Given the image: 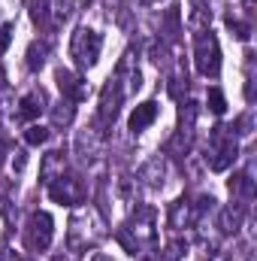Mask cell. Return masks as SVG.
<instances>
[{
  "label": "cell",
  "instance_id": "obj_20",
  "mask_svg": "<svg viewBox=\"0 0 257 261\" xmlns=\"http://www.w3.org/2000/svg\"><path fill=\"white\" fill-rule=\"evenodd\" d=\"M154 119H157V103H154V100H145V103H139V107L130 113V122H127V125H130V130H133V134H139V130L148 128Z\"/></svg>",
  "mask_w": 257,
  "mask_h": 261
},
{
  "label": "cell",
  "instance_id": "obj_30",
  "mask_svg": "<svg viewBox=\"0 0 257 261\" xmlns=\"http://www.w3.org/2000/svg\"><path fill=\"white\" fill-rule=\"evenodd\" d=\"M9 43H12V24H0V55L9 49Z\"/></svg>",
  "mask_w": 257,
  "mask_h": 261
},
{
  "label": "cell",
  "instance_id": "obj_25",
  "mask_svg": "<svg viewBox=\"0 0 257 261\" xmlns=\"http://www.w3.org/2000/svg\"><path fill=\"white\" fill-rule=\"evenodd\" d=\"M49 137H52V130L46 125H30L24 130V143L27 146H43V143H49Z\"/></svg>",
  "mask_w": 257,
  "mask_h": 261
},
{
  "label": "cell",
  "instance_id": "obj_36",
  "mask_svg": "<svg viewBox=\"0 0 257 261\" xmlns=\"http://www.w3.org/2000/svg\"><path fill=\"white\" fill-rule=\"evenodd\" d=\"M52 261H73V258H70V252H64V255H55Z\"/></svg>",
  "mask_w": 257,
  "mask_h": 261
},
{
  "label": "cell",
  "instance_id": "obj_18",
  "mask_svg": "<svg viewBox=\"0 0 257 261\" xmlns=\"http://www.w3.org/2000/svg\"><path fill=\"white\" fill-rule=\"evenodd\" d=\"M242 219H245V206H242V203L221 206V210H218V231H221V234H236V231L242 228Z\"/></svg>",
  "mask_w": 257,
  "mask_h": 261
},
{
  "label": "cell",
  "instance_id": "obj_3",
  "mask_svg": "<svg viewBox=\"0 0 257 261\" xmlns=\"http://www.w3.org/2000/svg\"><path fill=\"white\" fill-rule=\"evenodd\" d=\"M236 155H239V143H236V137L230 134V128H224V125L212 128L209 143H206V155H203L206 164H209V170H215V173L227 170V167L236 161Z\"/></svg>",
  "mask_w": 257,
  "mask_h": 261
},
{
  "label": "cell",
  "instance_id": "obj_10",
  "mask_svg": "<svg viewBox=\"0 0 257 261\" xmlns=\"http://www.w3.org/2000/svg\"><path fill=\"white\" fill-rule=\"evenodd\" d=\"M124 88L115 82V79H109L106 85H103V91H100V103H97V128H109L115 119H118V113H121V103H124Z\"/></svg>",
  "mask_w": 257,
  "mask_h": 261
},
{
  "label": "cell",
  "instance_id": "obj_32",
  "mask_svg": "<svg viewBox=\"0 0 257 261\" xmlns=\"http://www.w3.org/2000/svg\"><path fill=\"white\" fill-rule=\"evenodd\" d=\"M254 3H257V0H242V9H245L248 15H254Z\"/></svg>",
  "mask_w": 257,
  "mask_h": 261
},
{
  "label": "cell",
  "instance_id": "obj_9",
  "mask_svg": "<svg viewBox=\"0 0 257 261\" xmlns=\"http://www.w3.org/2000/svg\"><path fill=\"white\" fill-rule=\"evenodd\" d=\"M73 149H76V155H79L82 164H97V161L106 155V130H100L97 125L79 130Z\"/></svg>",
  "mask_w": 257,
  "mask_h": 261
},
{
  "label": "cell",
  "instance_id": "obj_26",
  "mask_svg": "<svg viewBox=\"0 0 257 261\" xmlns=\"http://www.w3.org/2000/svg\"><path fill=\"white\" fill-rule=\"evenodd\" d=\"M206 103H209V110H212L215 116H224V113H227V100H224L221 88H209V97H206Z\"/></svg>",
  "mask_w": 257,
  "mask_h": 261
},
{
  "label": "cell",
  "instance_id": "obj_8",
  "mask_svg": "<svg viewBox=\"0 0 257 261\" xmlns=\"http://www.w3.org/2000/svg\"><path fill=\"white\" fill-rule=\"evenodd\" d=\"M52 237H55V219L49 213H34L27 219V228H24V243L30 252H46L52 246Z\"/></svg>",
  "mask_w": 257,
  "mask_h": 261
},
{
  "label": "cell",
  "instance_id": "obj_39",
  "mask_svg": "<svg viewBox=\"0 0 257 261\" xmlns=\"http://www.w3.org/2000/svg\"><path fill=\"white\" fill-rule=\"evenodd\" d=\"M215 261H221V258H215Z\"/></svg>",
  "mask_w": 257,
  "mask_h": 261
},
{
  "label": "cell",
  "instance_id": "obj_17",
  "mask_svg": "<svg viewBox=\"0 0 257 261\" xmlns=\"http://www.w3.org/2000/svg\"><path fill=\"white\" fill-rule=\"evenodd\" d=\"M46 110V94L43 91H27L21 100H18V110H15V119H24V122H30V119H40V113Z\"/></svg>",
  "mask_w": 257,
  "mask_h": 261
},
{
  "label": "cell",
  "instance_id": "obj_12",
  "mask_svg": "<svg viewBox=\"0 0 257 261\" xmlns=\"http://www.w3.org/2000/svg\"><path fill=\"white\" fill-rule=\"evenodd\" d=\"M55 82H58V88H61V97L73 100V103L85 100L88 91H91L88 82H85V76H79V73H73V70H67V67H61V70L55 73Z\"/></svg>",
  "mask_w": 257,
  "mask_h": 261
},
{
  "label": "cell",
  "instance_id": "obj_23",
  "mask_svg": "<svg viewBox=\"0 0 257 261\" xmlns=\"http://www.w3.org/2000/svg\"><path fill=\"white\" fill-rule=\"evenodd\" d=\"M49 43H40V40H34L30 46H27V67L30 70H40V67L46 64V58H49Z\"/></svg>",
  "mask_w": 257,
  "mask_h": 261
},
{
  "label": "cell",
  "instance_id": "obj_11",
  "mask_svg": "<svg viewBox=\"0 0 257 261\" xmlns=\"http://www.w3.org/2000/svg\"><path fill=\"white\" fill-rule=\"evenodd\" d=\"M49 189V195L55 203H64V206H82L85 203V182L79 179V176H73V173H64L61 179H55L52 186H46Z\"/></svg>",
  "mask_w": 257,
  "mask_h": 261
},
{
  "label": "cell",
  "instance_id": "obj_5",
  "mask_svg": "<svg viewBox=\"0 0 257 261\" xmlns=\"http://www.w3.org/2000/svg\"><path fill=\"white\" fill-rule=\"evenodd\" d=\"M197 103L194 100H185L182 103V110H179V125H176V134L170 137V143H167V152L173 155V158H185L188 152H191L194 146V134H197Z\"/></svg>",
  "mask_w": 257,
  "mask_h": 261
},
{
  "label": "cell",
  "instance_id": "obj_1",
  "mask_svg": "<svg viewBox=\"0 0 257 261\" xmlns=\"http://www.w3.org/2000/svg\"><path fill=\"white\" fill-rule=\"evenodd\" d=\"M103 219L91 210V206H76L73 219H70V228H67V246H70V255H82L88 249H94L100 240H103Z\"/></svg>",
  "mask_w": 257,
  "mask_h": 261
},
{
  "label": "cell",
  "instance_id": "obj_24",
  "mask_svg": "<svg viewBox=\"0 0 257 261\" xmlns=\"http://www.w3.org/2000/svg\"><path fill=\"white\" fill-rule=\"evenodd\" d=\"M148 58L157 67L167 70V67H170V49H167V43H164V40H154V43L148 46Z\"/></svg>",
  "mask_w": 257,
  "mask_h": 261
},
{
  "label": "cell",
  "instance_id": "obj_31",
  "mask_svg": "<svg viewBox=\"0 0 257 261\" xmlns=\"http://www.w3.org/2000/svg\"><path fill=\"white\" fill-rule=\"evenodd\" d=\"M24 164H27V155L18 149V152L12 155V173H21V170H24Z\"/></svg>",
  "mask_w": 257,
  "mask_h": 261
},
{
  "label": "cell",
  "instance_id": "obj_15",
  "mask_svg": "<svg viewBox=\"0 0 257 261\" xmlns=\"http://www.w3.org/2000/svg\"><path fill=\"white\" fill-rule=\"evenodd\" d=\"M170 228L173 231H185V228H191L197 225V219H194V203L188 197H179V200H173L170 203Z\"/></svg>",
  "mask_w": 257,
  "mask_h": 261
},
{
  "label": "cell",
  "instance_id": "obj_34",
  "mask_svg": "<svg viewBox=\"0 0 257 261\" xmlns=\"http://www.w3.org/2000/svg\"><path fill=\"white\" fill-rule=\"evenodd\" d=\"M6 261H24L21 255H15V252H6Z\"/></svg>",
  "mask_w": 257,
  "mask_h": 261
},
{
  "label": "cell",
  "instance_id": "obj_37",
  "mask_svg": "<svg viewBox=\"0 0 257 261\" xmlns=\"http://www.w3.org/2000/svg\"><path fill=\"white\" fill-rule=\"evenodd\" d=\"M0 261H6V249L3 246H0Z\"/></svg>",
  "mask_w": 257,
  "mask_h": 261
},
{
  "label": "cell",
  "instance_id": "obj_28",
  "mask_svg": "<svg viewBox=\"0 0 257 261\" xmlns=\"http://www.w3.org/2000/svg\"><path fill=\"white\" fill-rule=\"evenodd\" d=\"M227 28L239 37V40H248L251 37V28L245 24V21H239V18H233V15H227Z\"/></svg>",
  "mask_w": 257,
  "mask_h": 261
},
{
  "label": "cell",
  "instance_id": "obj_27",
  "mask_svg": "<svg viewBox=\"0 0 257 261\" xmlns=\"http://www.w3.org/2000/svg\"><path fill=\"white\" fill-rule=\"evenodd\" d=\"M185 255V240H173L167 249H164V255H160V261H179Z\"/></svg>",
  "mask_w": 257,
  "mask_h": 261
},
{
  "label": "cell",
  "instance_id": "obj_7",
  "mask_svg": "<svg viewBox=\"0 0 257 261\" xmlns=\"http://www.w3.org/2000/svg\"><path fill=\"white\" fill-rule=\"evenodd\" d=\"M73 6V0H30V18L46 31H58L64 21H70Z\"/></svg>",
  "mask_w": 257,
  "mask_h": 261
},
{
  "label": "cell",
  "instance_id": "obj_19",
  "mask_svg": "<svg viewBox=\"0 0 257 261\" xmlns=\"http://www.w3.org/2000/svg\"><path fill=\"white\" fill-rule=\"evenodd\" d=\"M188 24L194 31H209V24H212V0H188Z\"/></svg>",
  "mask_w": 257,
  "mask_h": 261
},
{
  "label": "cell",
  "instance_id": "obj_13",
  "mask_svg": "<svg viewBox=\"0 0 257 261\" xmlns=\"http://www.w3.org/2000/svg\"><path fill=\"white\" fill-rule=\"evenodd\" d=\"M112 79L124 88V94L139 91V85H142V73H139V67H136L133 52H124V58L118 61V67H115V76H112Z\"/></svg>",
  "mask_w": 257,
  "mask_h": 261
},
{
  "label": "cell",
  "instance_id": "obj_29",
  "mask_svg": "<svg viewBox=\"0 0 257 261\" xmlns=\"http://www.w3.org/2000/svg\"><path fill=\"white\" fill-rule=\"evenodd\" d=\"M185 88H188V76H182V73H179V76H173V79H170V94H173V97H182V91H185Z\"/></svg>",
  "mask_w": 257,
  "mask_h": 261
},
{
  "label": "cell",
  "instance_id": "obj_33",
  "mask_svg": "<svg viewBox=\"0 0 257 261\" xmlns=\"http://www.w3.org/2000/svg\"><path fill=\"white\" fill-rule=\"evenodd\" d=\"M142 6H160V3H167V0H139Z\"/></svg>",
  "mask_w": 257,
  "mask_h": 261
},
{
  "label": "cell",
  "instance_id": "obj_6",
  "mask_svg": "<svg viewBox=\"0 0 257 261\" xmlns=\"http://www.w3.org/2000/svg\"><path fill=\"white\" fill-rule=\"evenodd\" d=\"M100 52H103V37H100L94 28H88V24L76 28L73 43H70L73 61H76L79 67H94L97 61H100Z\"/></svg>",
  "mask_w": 257,
  "mask_h": 261
},
{
  "label": "cell",
  "instance_id": "obj_14",
  "mask_svg": "<svg viewBox=\"0 0 257 261\" xmlns=\"http://www.w3.org/2000/svg\"><path fill=\"white\" fill-rule=\"evenodd\" d=\"M67 173V149H52L43 155V164H40V176L46 186H52L55 179H61Z\"/></svg>",
  "mask_w": 257,
  "mask_h": 261
},
{
  "label": "cell",
  "instance_id": "obj_22",
  "mask_svg": "<svg viewBox=\"0 0 257 261\" xmlns=\"http://www.w3.org/2000/svg\"><path fill=\"white\" fill-rule=\"evenodd\" d=\"M73 119H76V103L73 100H67V97H61L55 107H52V122L61 128V125H73Z\"/></svg>",
  "mask_w": 257,
  "mask_h": 261
},
{
  "label": "cell",
  "instance_id": "obj_16",
  "mask_svg": "<svg viewBox=\"0 0 257 261\" xmlns=\"http://www.w3.org/2000/svg\"><path fill=\"white\" fill-rule=\"evenodd\" d=\"M139 179H142L148 189H160L164 179H167V158H164V155H151V158L142 164Z\"/></svg>",
  "mask_w": 257,
  "mask_h": 261
},
{
  "label": "cell",
  "instance_id": "obj_2",
  "mask_svg": "<svg viewBox=\"0 0 257 261\" xmlns=\"http://www.w3.org/2000/svg\"><path fill=\"white\" fill-rule=\"evenodd\" d=\"M118 243L127 249V252H139V246H148L154 243V210L139 203L133 213H130L127 225L118 231Z\"/></svg>",
  "mask_w": 257,
  "mask_h": 261
},
{
  "label": "cell",
  "instance_id": "obj_35",
  "mask_svg": "<svg viewBox=\"0 0 257 261\" xmlns=\"http://www.w3.org/2000/svg\"><path fill=\"white\" fill-rule=\"evenodd\" d=\"M91 261H112V258H109V255H103V252H97V255H94Z\"/></svg>",
  "mask_w": 257,
  "mask_h": 261
},
{
  "label": "cell",
  "instance_id": "obj_4",
  "mask_svg": "<svg viewBox=\"0 0 257 261\" xmlns=\"http://www.w3.org/2000/svg\"><path fill=\"white\" fill-rule=\"evenodd\" d=\"M194 67L200 76L215 79L221 73V46L212 31H197L194 37Z\"/></svg>",
  "mask_w": 257,
  "mask_h": 261
},
{
  "label": "cell",
  "instance_id": "obj_38",
  "mask_svg": "<svg viewBox=\"0 0 257 261\" xmlns=\"http://www.w3.org/2000/svg\"><path fill=\"white\" fill-rule=\"evenodd\" d=\"M0 152H3V140H0Z\"/></svg>",
  "mask_w": 257,
  "mask_h": 261
},
{
  "label": "cell",
  "instance_id": "obj_21",
  "mask_svg": "<svg viewBox=\"0 0 257 261\" xmlns=\"http://www.w3.org/2000/svg\"><path fill=\"white\" fill-rule=\"evenodd\" d=\"M230 195L236 197L242 206L254 200V179H251V173H248V170H245V173H236V176L230 179Z\"/></svg>",
  "mask_w": 257,
  "mask_h": 261
}]
</instances>
